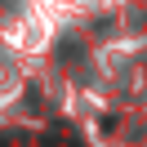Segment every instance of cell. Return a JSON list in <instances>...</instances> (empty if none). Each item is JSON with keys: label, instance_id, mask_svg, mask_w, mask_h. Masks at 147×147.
<instances>
[{"label": "cell", "instance_id": "cell-1", "mask_svg": "<svg viewBox=\"0 0 147 147\" xmlns=\"http://www.w3.org/2000/svg\"><path fill=\"white\" fill-rule=\"evenodd\" d=\"M45 147H80V138H76L71 129H54V134L45 138Z\"/></svg>", "mask_w": 147, "mask_h": 147}]
</instances>
